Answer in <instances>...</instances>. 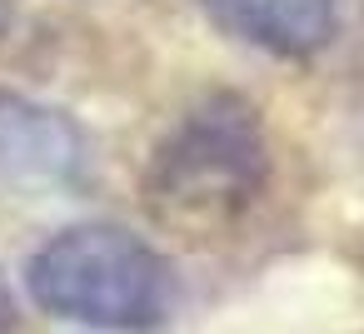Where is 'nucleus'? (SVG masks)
Instances as JSON below:
<instances>
[{
    "label": "nucleus",
    "mask_w": 364,
    "mask_h": 334,
    "mask_svg": "<svg viewBox=\"0 0 364 334\" xmlns=\"http://www.w3.org/2000/svg\"><path fill=\"white\" fill-rule=\"evenodd\" d=\"M16 324V309H11V294H6V279H0V334H11Z\"/></svg>",
    "instance_id": "39448f33"
},
{
    "label": "nucleus",
    "mask_w": 364,
    "mask_h": 334,
    "mask_svg": "<svg viewBox=\"0 0 364 334\" xmlns=\"http://www.w3.org/2000/svg\"><path fill=\"white\" fill-rule=\"evenodd\" d=\"M26 284L46 314L110 334L155 329L175 309V274L165 254L120 225L60 230L31 254Z\"/></svg>",
    "instance_id": "f03ea898"
},
{
    "label": "nucleus",
    "mask_w": 364,
    "mask_h": 334,
    "mask_svg": "<svg viewBox=\"0 0 364 334\" xmlns=\"http://www.w3.org/2000/svg\"><path fill=\"white\" fill-rule=\"evenodd\" d=\"M85 165V135L55 105L0 90V185L50 190L70 185Z\"/></svg>",
    "instance_id": "7ed1b4c3"
},
{
    "label": "nucleus",
    "mask_w": 364,
    "mask_h": 334,
    "mask_svg": "<svg viewBox=\"0 0 364 334\" xmlns=\"http://www.w3.org/2000/svg\"><path fill=\"white\" fill-rule=\"evenodd\" d=\"M6 26H11V0H0V36H6Z\"/></svg>",
    "instance_id": "423d86ee"
},
{
    "label": "nucleus",
    "mask_w": 364,
    "mask_h": 334,
    "mask_svg": "<svg viewBox=\"0 0 364 334\" xmlns=\"http://www.w3.org/2000/svg\"><path fill=\"white\" fill-rule=\"evenodd\" d=\"M269 175L264 130L250 100L210 95L175 120L145 170V210L155 225L205 244L230 235L259 200Z\"/></svg>",
    "instance_id": "f257e3e1"
},
{
    "label": "nucleus",
    "mask_w": 364,
    "mask_h": 334,
    "mask_svg": "<svg viewBox=\"0 0 364 334\" xmlns=\"http://www.w3.org/2000/svg\"><path fill=\"white\" fill-rule=\"evenodd\" d=\"M205 11L274 55H314L334 36V0H205Z\"/></svg>",
    "instance_id": "20e7f679"
}]
</instances>
